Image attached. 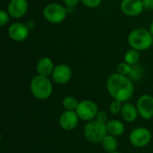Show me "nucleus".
Returning <instances> with one entry per match:
<instances>
[{
    "mask_svg": "<svg viewBox=\"0 0 153 153\" xmlns=\"http://www.w3.org/2000/svg\"><path fill=\"white\" fill-rule=\"evenodd\" d=\"M106 87L111 98L122 103L129 101L134 93V82L128 76L117 73H114L108 76Z\"/></svg>",
    "mask_w": 153,
    "mask_h": 153,
    "instance_id": "f257e3e1",
    "label": "nucleus"
},
{
    "mask_svg": "<svg viewBox=\"0 0 153 153\" xmlns=\"http://www.w3.org/2000/svg\"><path fill=\"white\" fill-rule=\"evenodd\" d=\"M30 91L31 95L39 100H46L49 99L53 93V83L48 76L36 75L30 83Z\"/></svg>",
    "mask_w": 153,
    "mask_h": 153,
    "instance_id": "f03ea898",
    "label": "nucleus"
},
{
    "mask_svg": "<svg viewBox=\"0 0 153 153\" xmlns=\"http://www.w3.org/2000/svg\"><path fill=\"white\" fill-rule=\"evenodd\" d=\"M127 42L131 48L138 51L148 50L153 44V36L150 30L144 28H137L133 30L128 37Z\"/></svg>",
    "mask_w": 153,
    "mask_h": 153,
    "instance_id": "7ed1b4c3",
    "label": "nucleus"
},
{
    "mask_svg": "<svg viewBox=\"0 0 153 153\" xmlns=\"http://www.w3.org/2000/svg\"><path fill=\"white\" fill-rule=\"evenodd\" d=\"M107 134L106 124L96 119L87 122L83 127V135L85 139L91 143H100Z\"/></svg>",
    "mask_w": 153,
    "mask_h": 153,
    "instance_id": "20e7f679",
    "label": "nucleus"
},
{
    "mask_svg": "<svg viewBox=\"0 0 153 153\" xmlns=\"http://www.w3.org/2000/svg\"><path fill=\"white\" fill-rule=\"evenodd\" d=\"M43 16L49 23L59 24L66 19L67 8L58 3H50L44 7Z\"/></svg>",
    "mask_w": 153,
    "mask_h": 153,
    "instance_id": "39448f33",
    "label": "nucleus"
},
{
    "mask_svg": "<svg viewBox=\"0 0 153 153\" xmlns=\"http://www.w3.org/2000/svg\"><path fill=\"white\" fill-rule=\"evenodd\" d=\"M152 132L143 126L135 127L129 134V142L135 148H144L148 146L152 142Z\"/></svg>",
    "mask_w": 153,
    "mask_h": 153,
    "instance_id": "423d86ee",
    "label": "nucleus"
},
{
    "mask_svg": "<svg viewBox=\"0 0 153 153\" xmlns=\"http://www.w3.org/2000/svg\"><path fill=\"white\" fill-rule=\"evenodd\" d=\"M75 111L80 120H82L87 123L96 118V116L99 112V108L93 100H82L79 101Z\"/></svg>",
    "mask_w": 153,
    "mask_h": 153,
    "instance_id": "0eeeda50",
    "label": "nucleus"
},
{
    "mask_svg": "<svg viewBox=\"0 0 153 153\" xmlns=\"http://www.w3.org/2000/svg\"><path fill=\"white\" fill-rule=\"evenodd\" d=\"M8 37L15 42H22L26 40L30 36V28L27 24L15 22H13L7 30Z\"/></svg>",
    "mask_w": 153,
    "mask_h": 153,
    "instance_id": "6e6552de",
    "label": "nucleus"
},
{
    "mask_svg": "<svg viewBox=\"0 0 153 153\" xmlns=\"http://www.w3.org/2000/svg\"><path fill=\"white\" fill-rule=\"evenodd\" d=\"M73 77V70L66 64H59L55 66L51 74V80L53 82L58 85H64L68 83Z\"/></svg>",
    "mask_w": 153,
    "mask_h": 153,
    "instance_id": "1a4fd4ad",
    "label": "nucleus"
},
{
    "mask_svg": "<svg viewBox=\"0 0 153 153\" xmlns=\"http://www.w3.org/2000/svg\"><path fill=\"white\" fill-rule=\"evenodd\" d=\"M136 108L139 116L145 119L150 120L153 117V97L150 94H143L140 96L136 101Z\"/></svg>",
    "mask_w": 153,
    "mask_h": 153,
    "instance_id": "9d476101",
    "label": "nucleus"
},
{
    "mask_svg": "<svg viewBox=\"0 0 153 153\" xmlns=\"http://www.w3.org/2000/svg\"><path fill=\"white\" fill-rule=\"evenodd\" d=\"M80 118L76 113L75 110H65L64 111L58 119V123L60 127L64 131H73L74 130L78 124H79Z\"/></svg>",
    "mask_w": 153,
    "mask_h": 153,
    "instance_id": "9b49d317",
    "label": "nucleus"
},
{
    "mask_svg": "<svg viewBox=\"0 0 153 153\" xmlns=\"http://www.w3.org/2000/svg\"><path fill=\"white\" fill-rule=\"evenodd\" d=\"M6 11L11 18L21 19L27 14L29 11V3L27 0H10Z\"/></svg>",
    "mask_w": 153,
    "mask_h": 153,
    "instance_id": "f8f14e48",
    "label": "nucleus"
},
{
    "mask_svg": "<svg viewBox=\"0 0 153 153\" xmlns=\"http://www.w3.org/2000/svg\"><path fill=\"white\" fill-rule=\"evenodd\" d=\"M122 13L128 17L139 16L144 10L143 0H122L120 3Z\"/></svg>",
    "mask_w": 153,
    "mask_h": 153,
    "instance_id": "ddd939ff",
    "label": "nucleus"
},
{
    "mask_svg": "<svg viewBox=\"0 0 153 153\" xmlns=\"http://www.w3.org/2000/svg\"><path fill=\"white\" fill-rule=\"evenodd\" d=\"M55 66L56 65H54V62L50 57L42 56L38 60L36 64V71L39 75L49 77L51 76Z\"/></svg>",
    "mask_w": 153,
    "mask_h": 153,
    "instance_id": "4468645a",
    "label": "nucleus"
},
{
    "mask_svg": "<svg viewBox=\"0 0 153 153\" xmlns=\"http://www.w3.org/2000/svg\"><path fill=\"white\" fill-rule=\"evenodd\" d=\"M120 115L124 121L127 123H134V121H136L139 116V113H138L136 105L127 101V102L123 103Z\"/></svg>",
    "mask_w": 153,
    "mask_h": 153,
    "instance_id": "2eb2a0df",
    "label": "nucleus"
},
{
    "mask_svg": "<svg viewBox=\"0 0 153 153\" xmlns=\"http://www.w3.org/2000/svg\"><path fill=\"white\" fill-rule=\"evenodd\" d=\"M106 128L108 134L118 137L124 134L126 131L125 124L119 119H110L106 123Z\"/></svg>",
    "mask_w": 153,
    "mask_h": 153,
    "instance_id": "dca6fc26",
    "label": "nucleus"
},
{
    "mask_svg": "<svg viewBox=\"0 0 153 153\" xmlns=\"http://www.w3.org/2000/svg\"><path fill=\"white\" fill-rule=\"evenodd\" d=\"M100 144H101L103 150L107 153L117 152L118 149V142L117 140V137L113 136L111 134H108L103 138Z\"/></svg>",
    "mask_w": 153,
    "mask_h": 153,
    "instance_id": "f3484780",
    "label": "nucleus"
},
{
    "mask_svg": "<svg viewBox=\"0 0 153 153\" xmlns=\"http://www.w3.org/2000/svg\"><path fill=\"white\" fill-rule=\"evenodd\" d=\"M140 51L134 49V48H130L128 49L124 56V61L127 64H129L130 65H134L139 64L140 61Z\"/></svg>",
    "mask_w": 153,
    "mask_h": 153,
    "instance_id": "a211bd4d",
    "label": "nucleus"
},
{
    "mask_svg": "<svg viewBox=\"0 0 153 153\" xmlns=\"http://www.w3.org/2000/svg\"><path fill=\"white\" fill-rule=\"evenodd\" d=\"M144 76V69L140 64L132 65V70L129 74V78L133 82H140Z\"/></svg>",
    "mask_w": 153,
    "mask_h": 153,
    "instance_id": "6ab92c4d",
    "label": "nucleus"
},
{
    "mask_svg": "<svg viewBox=\"0 0 153 153\" xmlns=\"http://www.w3.org/2000/svg\"><path fill=\"white\" fill-rule=\"evenodd\" d=\"M79 100L74 96H66L62 100V106L65 110H75Z\"/></svg>",
    "mask_w": 153,
    "mask_h": 153,
    "instance_id": "aec40b11",
    "label": "nucleus"
},
{
    "mask_svg": "<svg viewBox=\"0 0 153 153\" xmlns=\"http://www.w3.org/2000/svg\"><path fill=\"white\" fill-rule=\"evenodd\" d=\"M131 70H132V65L126 63L125 61L122 63H119L117 67V73L119 74L125 75V76H129Z\"/></svg>",
    "mask_w": 153,
    "mask_h": 153,
    "instance_id": "412c9836",
    "label": "nucleus"
},
{
    "mask_svg": "<svg viewBox=\"0 0 153 153\" xmlns=\"http://www.w3.org/2000/svg\"><path fill=\"white\" fill-rule=\"evenodd\" d=\"M122 106H123V103L118 101V100H113L110 104H109V111L112 115H118L121 113V109H122Z\"/></svg>",
    "mask_w": 153,
    "mask_h": 153,
    "instance_id": "4be33fe9",
    "label": "nucleus"
},
{
    "mask_svg": "<svg viewBox=\"0 0 153 153\" xmlns=\"http://www.w3.org/2000/svg\"><path fill=\"white\" fill-rule=\"evenodd\" d=\"M10 18H11V16L6 10H1L0 11V25H1V27L5 26L9 22Z\"/></svg>",
    "mask_w": 153,
    "mask_h": 153,
    "instance_id": "5701e85b",
    "label": "nucleus"
},
{
    "mask_svg": "<svg viewBox=\"0 0 153 153\" xmlns=\"http://www.w3.org/2000/svg\"><path fill=\"white\" fill-rule=\"evenodd\" d=\"M102 0H81V3L88 8H97L101 4Z\"/></svg>",
    "mask_w": 153,
    "mask_h": 153,
    "instance_id": "b1692460",
    "label": "nucleus"
},
{
    "mask_svg": "<svg viewBox=\"0 0 153 153\" xmlns=\"http://www.w3.org/2000/svg\"><path fill=\"white\" fill-rule=\"evenodd\" d=\"M96 120L101 122V123H104L106 124L108 120V114L105 112V111H101V110H99L97 116H96Z\"/></svg>",
    "mask_w": 153,
    "mask_h": 153,
    "instance_id": "393cba45",
    "label": "nucleus"
},
{
    "mask_svg": "<svg viewBox=\"0 0 153 153\" xmlns=\"http://www.w3.org/2000/svg\"><path fill=\"white\" fill-rule=\"evenodd\" d=\"M63 2L66 8H74L81 3V0H63Z\"/></svg>",
    "mask_w": 153,
    "mask_h": 153,
    "instance_id": "a878e982",
    "label": "nucleus"
},
{
    "mask_svg": "<svg viewBox=\"0 0 153 153\" xmlns=\"http://www.w3.org/2000/svg\"><path fill=\"white\" fill-rule=\"evenodd\" d=\"M143 4L144 10H148V11L153 10V0H143Z\"/></svg>",
    "mask_w": 153,
    "mask_h": 153,
    "instance_id": "bb28decb",
    "label": "nucleus"
},
{
    "mask_svg": "<svg viewBox=\"0 0 153 153\" xmlns=\"http://www.w3.org/2000/svg\"><path fill=\"white\" fill-rule=\"evenodd\" d=\"M150 31H151V33H152V35L153 36V21L151 22V25H150Z\"/></svg>",
    "mask_w": 153,
    "mask_h": 153,
    "instance_id": "cd10ccee",
    "label": "nucleus"
},
{
    "mask_svg": "<svg viewBox=\"0 0 153 153\" xmlns=\"http://www.w3.org/2000/svg\"><path fill=\"white\" fill-rule=\"evenodd\" d=\"M111 153H122V152H117H117H111Z\"/></svg>",
    "mask_w": 153,
    "mask_h": 153,
    "instance_id": "c85d7f7f",
    "label": "nucleus"
}]
</instances>
